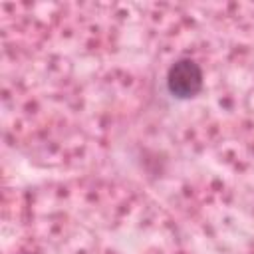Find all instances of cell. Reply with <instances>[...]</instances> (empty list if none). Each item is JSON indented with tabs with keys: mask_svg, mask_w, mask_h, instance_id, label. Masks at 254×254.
Here are the masks:
<instances>
[{
	"mask_svg": "<svg viewBox=\"0 0 254 254\" xmlns=\"http://www.w3.org/2000/svg\"><path fill=\"white\" fill-rule=\"evenodd\" d=\"M167 89L177 99H190L202 89V69L190 58L177 60L167 71Z\"/></svg>",
	"mask_w": 254,
	"mask_h": 254,
	"instance_id": "cell-1",
	"label": "cell"
}]
</instances>
